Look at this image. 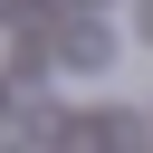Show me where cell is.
Here are the masks:
<instances>
[{
  "label": "cell",
  "instance_id": "cell-3",
  "mask_svg": "<svg viewBox=\"0 0 153 153\" xmlns=\"http://www.w3.org/2000/svg\"><path fill=\"white\" fill-rule=\"evenodd\" d=\"M0 153H19V143H0Z\"/></svg>",
  "mask_w": 153,
  "mask_h": 153
},
{
  "label": "cell",
  "instance_id": "cell-4",
  "mask_svg": "<svg viewBox=\"0 0 153 153\" xmlns=\"http://www.w3.org/2000/svg\"><path fill=\"white\" fill-rule=\"evenodd\" d=\"M0 19H10V0H0Z\"/></svg>",
  "mask_w": 153,
  "mask_h": 153
},
{
  "label": "cell",
  "instance_id": "cell-1",
  "mask_svg": "<svg viewBox=\"0 0 153 153\" xmlns=\"http://www.w3.org/2000/svg\"><path fill=\"white\" fill-rule=\"evenodd\" d=\"M67 57H76V67H96V57H105V29H96V19H76V29H67Z\"/></svg>",
  "mask_w": 153,
  "mask_h": 153
},
{
  "label": "cell",
  "instance_id": "cell-2",
  "mask_svg": "<svg viewBox=\"0 0 153 153\" xmlns=\"http://www.w3.org/2000/svg\"><path fill=\"white\" fill-rule=\"evenodd\" d=\"M143 38H153V0H143Z\"/></svg>",
  "mask_w": 153,
  "mask_h": 153
}]
</instances>
